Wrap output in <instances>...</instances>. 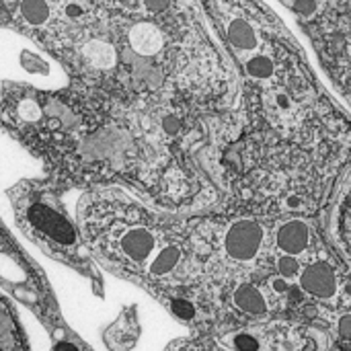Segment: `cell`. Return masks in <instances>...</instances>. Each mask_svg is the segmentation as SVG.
<instances>
[{
	"label": "cell",
	"mask_w": 351,
	"mask_h": 351,
	"mask_svg": "<svg viewBox=\"0 0 351 351\" xmlns=\"http://www.w3.org/2000/svg\"><path fill=\"white\" fill-rule=\"evenodd\" d=\"M234 304H237V308L241 313L251 315V317L263 315L267 311L265 296L261 294V290H257L251 284H243V286L237 288V292H234Z\"/></svg>",
	"instance_id": "9c48e42d"
},
{
	"label": "cell",
	"mask_w": 351,
	"mask_h": 351,
	"mask_svg": "<svg viewBox=\"0 0 351 351\" xmlns=\"http://www.w3.org/2000/svg\"><path fill=\"white\" fill-rule=\"evenodd\" d=\"M82 239L105 261L146 274L152 282L175 276L193 259L195 232L146 210L119 189H95L78 204Z\"/></svg>",
	"instance_id": "6da1fadb"
},
{
	"label": "cell",
	"mask_w": 351,
	"mask_h": 351,
	"mask_svg": "<svg viewBox=\"0 0 351 351\" xmlns=\"http://www.w3.org/2000/svg\"><path fill=\"white\" fill-rule=\"evenodd\" d=\"M226 39L239 51H253L257 47V43H259L255 27L243 16L230 19L226 23Z\"/></svg>",
	"instance_id": "ba28073f"
},
{
	"label": "cell",
	"mask_w": 351,
	"mask_h": 351,
	"mask_svg": "<svg viewBox=\"0 0 351 351\" xmlns=\"http://www.w3.org/2000/svg\"><path fill=\"white\" fill-rule=\"evenodd\" d=\"M21 19L31 27H41L51 16V6L47 0H21L19 4Z\"/></svg>",
	"instance_id": "30bf717a"
},
{
	"label": "cell",
	"mask_w": 351,
	"mask_h": 351,
	"mask_svg": "<svg viewBox=\"0 0 351 351\" xmlns=\"http://www.w3.org/2000/svg\"><path fill=\"white\" fill-rule=\"evenodd\" d=\"M82 60L93 70H111L119 62V51L107 39H88L82 45Z\"/></svg>",
	"instance_id": "52a82bcc"
},
{
	"label": "cell",
	"mask_w": 351,
	"mask_h": 351,
	"mask_svg": "<svg viewBox=\"0 0 351 351\" xmlns=\"http://www.w3.org/2000/svg\"><path fill=\"white\" fill-rule=\"evenodd\" d=\"M53 351H80L74 343H68V341H62V343H58L56 346V350Z\"/></svg>",
	"instance_id": "d6986e66"
},
{
	"label": "cell",
	"mask_w": 351,
	"mask_h": 351,
	"mask_svg": "<svg viewBox=\"0 0 351 351\" xmlns=\"http://www.w3.org/2000/svg\"><path fill=\"white\" fill-rule=\"evenodd\" d=\"M245 68H247V72H249L251 78H255V80H269V76L276 70V64H274V60L269 56L257 53V56H253V58L247 60Z\"/></svg>",
	"instance_id": "8fae6325"
},
{
	"label": "cell",
	"mask_w": 351,
	"mask_h": 351,
	"mask_svg": "<svg viewBox=\"0 0 351 351\" xmlns=\"http://www.w3.org/2000/svg\"><path fill=\"white\" fill-rule=\"evenodd\" d=\"M300 269H302V265L298 263V259H296L294 255H282V257L278 259V274H280V278H284V280L298 278Z\"/></svg>",
	"instance_id": "4fadbf2b"
},
{
	"label": "cell",
	"mask_w": 351,
	"mask_h": 351,
	"mask_svg": "<svg viewBox=\"0 0 351 351\" xmlns=\"http://www.w3.org/2000/svg\"><path fill=\"white\" fill-rule=\"evenodd\" d=\"M269 232L259 216H239L224 226L220 245L234 263H253L265 251Z\"/></svg>",
	"instance_id": "3957f363"
},
{
	"label": "cell",
	"mask_w": 351,
	"mask_h": 351,
	"mask_svg": "<svg viewBox=\"0 0 351 351\" xmlns=\"http://www.w3.org/2000/svg\"><path fill=\"white\" fill-rule=\"evenodd\" d=\"M351 317L350 315H343L341 317V321H339V335H341V339L343 341H350V335H351Z\"/></svg>",
	"instance_id": "e0dca14e"
},
{
	"label": "cell",
	"mask_w": 351,
	"mask_h": 351,
	"mask_svg": "<svg viewBox=\"0 0 351 351\" xmlns=\"http://www.w3.org/2000/svg\"><path fill=\"white\" fill-rule=\"evenodd\" d=\"M298 280H300V288L315 298L329 300L337 294V274L325 261L308 263L304 269H300Z\"/></svg>",
	"instance_id": "5b68a950"
},
{
	"label": "cell",
	"mask_w": 351,
	"mask_h": 351,
	"mask_svg": "<svg viewBox=\"0 0 351 351\" xmlns=\"http://www.w3.org/2000/svg\"><path fill=\"white\" fill-rule=\"evenodd\" d=\"M82 8L78 6V4H70V6H66V14L70 16V19H78V16H82Z\"/></svg>",
	"instance_id": "ac0fdd59"
},
{
	"label": "cell",
	"mask_w": 351,
	"mask_h": 351,
	"mask_svg": "<svg viewBox=\"0 0 351 351\" xmlns=\"http://www.w3.org/2000/svg\"><path fill=\"white\" fill-rule=\"evenodd\" d=\"M165 43H167V37L156 23L140 21L130 27L125 49H130L138 58H146L154 62V58L165 51Z\"/></svg>",
	"instance_id": "277c9868"
},
{
	"label": "cell",
	"mask_w": 351,
	"mask_h": 351,
	"mask_svg": "<svg viewBox=\"0 0 351 351\" xmlns=\"http://www.w3.org/2000/svg\"><path fill=\"white\" fill-rule=\"evenodd\" d=\"M12 343H14V327L10 323L6 308L0 304V348L6 350V348H12Z\"/></svg>",
	"instance_id": "7c38bea8"
},
{
	"label": "cell",
	"mask_w": 351,
	"mask_h": 351,
	"mask_svg": "<svg viewBox=\"0 0 351 351\" xmlns=\"http://www.w3.org/2000/svg\"><path fill=\"white\" fill-rule=\"evenodd\" d=\"M234 346L239 351H257L259 350V343L257 339H253L251 335H237L234 339Z\"/></svg>",
	"instance_id": "9a60e30c"
},
{
	"label": "cell",
	"mask_w": 351,
	"mask_h": 351,
	"mask_svg": "<svg viewBox=\"0 0 351 351\" xmlns=\"http://www.w3.org/2000/svg\"><path fill=\"white\" fill-rule=\"evenodd\" d=\"M142 2H144V6H146V10L150 14H162L171 6V0H142Z\"/></svg>",
	"instance_id": "2e32d148"
},
{
	"label": "cell",
	"mask_w": 351,
	"mask_h": 351,
	"mask_svg": "<svg viewBox=\"0 0 351 351\" xmlns=\"http://www.w3.org/2000/svg\"><path fill=\"white\" fill-rule=\"evenodd\" d=\"M171 311H173V315H177L183 321H191L193 315H195V308H193V304L187 298H173Z\"/></svg>",
	"instance_id": "5bb4252c"
},
{
	"label": "cell",
	"mask_w": 351,
	"mask_h": 351,
	"mask_svg": "<svg viewBox=\"0 0 351 351\" xmlns=\"http://www.w3.org/2000/svg\"><path fill=\"white\" fill-rule=\"evenodd\" d=\"M8 195L16 222L31 241L58 259L82 261V239L51 185L27 181L12 187Z\"/></svg>",
	"instance_id": "7a4b0ae2"
},
{
	"label": "cell",
	"mask_w": 351,
	"mask_h": 351,
	"mask_svg": "<svg viewBox=\"0 0 351 351\" xmlns=\"http://www.w3.org/2000/svg\"><path fill=\"white\" fill-rule=\"evenodd\" d=\"M313 239V230L308 226L306 220L302 218H292L286 220L278 230H276V247L284 253V255H300L302 251L308 249Z\"/></svg>",
	"instance_id": "8992f818"
}]
</instances>
